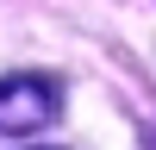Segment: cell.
I'll list each match as a JSON object with an SVG mask.
<instances>
[{
    "label": "cell",
    "mask_w": 156,
    "mask_h": 150,
    "mask_svg": "<svg viewBox=\"0 0 156 150\" xmlns=\"http://www.w3.org/2000/svg\"><path fill=\"white\" fill-rule=\"evenodd\" d=\"M62 112V88L44 75H6L0 81V131H37Z\"/></svg>",
    "instance_id": "cell-1"
}]
</instances>
